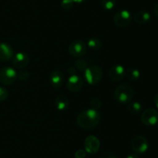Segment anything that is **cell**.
Instances as JSON below:
<instances>
[{
    "mask_svg": "<svg viewBox=\"0 0 158 158\" xmlns=\"http://www.w3.org/2000/svg\"><path fill=\"white\" fill-rule=\"evenodd\" d=\"M157 125H158V124H157Z\"/></svg>",
    "mask_w": 158,
    "mask_h": 158,
    "instance_id": "obj_32",
    "label": "cell"
},
{
    "mask_svg": "<svg viewBox=\"0 0 158 158\" xmlns=\"http://www.w3.org/2000/svg\"><path fill=\"white\" fill-rule=\"evenodd\" d=\"M9 97V92L3 87H0V102H4Z\"/></svg>",
    "mask_w": 158,
    "mask_h": 158,
    "instance_id": "obj_25",
    "label": "cell"
},
{
    "mask_svg": "<svg viewBox=\"0 0 158 158\" xmlns=\"http://www.w3.org/2000/svg\"><path fill=\"white\" fill-rule=\"evenodd\" d=\"M86 156V150H78L76 151L75 154H74V156L75 158H85Z\"/></svg>",
    "mask_w": 158,
    "mask_h": 158,
    "instance_id": "obj_26",
    "label": "cell"
},
{
    "mask_svg": "<svg viewBox=\"0 0 158 158\" xmlns=\"http://www.w3.org/2000/svg\"><path fill=\"white\" fill-rule=\"evenodd\" d=\"M154 104H155L156 105V108H157V109L158 110V93L157 94L155 95V97H154Z\"/></svg>",
    "mask_w": 158,
    "mask_h": 158,
    "instance_id": "obj_28",
    "label": "cell"
},
{
    "mask_svg": "<svg viewBox=\"0 0 158 158\" xmlns=\"http://www.w3.org/2000/svg\"><path fill=\"white\" fill-rule=\"evenodd\" d=\"M125 75L131 81H137L140 77V73L136 68H128L125 70Z\"/></svg>",
    "mask_w": 158,
    "mask_h": 158,
    "instance_id": "obj_18",
    "label": "cell"
},
{
    "mask_svg": "<svg viewBox=\"0 0 158 158\" xmlns=\"http://www.w3.org/2000/svg\"><path fill=\"white\" fill-rule=\"evenodd\" d=\"M17 72L13 68L6 66L0 69V83L3 85H11L16 81Z\"/></svg>",
    "mask_w": 158,
    "mask_h": 158,
    "instance_id": "obj_4",
    "label": "cell"
},
{
    "mask_svg": "<svg viewBox=\"0 0 158 158\" xmlns=\"http://www.w3.org/2000/svg\"><path fill=\"white\" fill-rule=\"evenodd\" d=\"M56 107L60 111H66L69 108V102L67 98L64 95H58L54 101Z\"/></svg>",
    "mask_w": 158,
    "mask_h": 158,
    "instance_id": "obj_16",
    "label": "cell"
},
{
    "mask_svg": "<svg viewBox=\"0 0 158 158\" xmlns=\"http://www.w3.org/2000/svg\"><path fill=\"white\" fill-rule=\"evenodd\" d=\"M84 71L85 79L89 85H97L101 81L102 77H103L102 68L100 67L97 66V65L87 67V68Z\"/></svg>",
    "mask_w": 158,
    "mask_h": 158,
    "instance_id": "obj_3",
    "label": "cell"
},
{
    "mask_svg": "<svg viewBox=\"0 0 158 158\" xmlns=\"http://www.w3.org/2000/svg\"><path fill=\"white\" fill-rule=\"evenodd\" d=\"M49 83L54 88H59L63 85L65 77L63 73L59 70H54L49 74Z\"/></svg>",
    "mask_w": 158,
    "mask_h": 158,
    "instance_id": "obj_13",
    "label": "cell"
},
{
    "mask_svg": "<svg viewBox=\"0 0 158 158\" xmlns=\"http://www.w3.org/2000/svg\"><path fill=\"white\" fill-rule=\"evenodd\" d=\"M73 0H62L61 7L64 9H70L74 6Z\"/></svg>",
    "mask_w": 158,
    "mask_h": 158,
    "instance_id": "obj_23",
    "label": "cell"
},
{
    "mask_svg": "<svg viewBox=\"0 0 158 158\" xmlns=\"http://www.w3.org/2000/svg\"><path fill=\"white\" fill-rule=\"evenodd\" d=\"M75 65L78 69L80 70V71H85V70L87 68V64H86V62H85V60H76Z\"/></svg>",
    "mask_w": 158,
    "mask_h": 158,
    "instance_id": "obj_24",
    "label": "cell"
},
{
    "mask_svg": "<svg viewBox=\"0 0 158 158\" xmlns=\"http://www.w3.org/2000/svg\"><path fill=\"white\" fill-rule=\"evenodd\" d=\"M87 46L89 49L93 50H99L103 46L102 41L97 37H93L90 38L87 42Z\"/></svg>",
    "mask_w": 158,
    "mask_h": 158,
    "instance_id": "obj_19",
    "label": "cell"
},
{
    "mask_svg": "<svg viewBox=\"0 0 158 158\" xmlns=\"http://www.w3.org/2000/svg\"><path fill=\"white\" fill-rule=\"evenodd\" d=\"M85 1H86V0H73V2L75 3H83Z\"/></svg>",
    "mask_w": 158,
    "mask_h": 158,
    "instance_id": "obj_31",
    "label": "cell"
},
{
    "mask_svg": "<svg viewBox=\"0 0 158 158\" xmlns=\"http://www.w3.org/2000/svg\"><path fill=\"white\" fill-rule=\"evenodd\" d=\"M14 56L12 46L5 42L0 43V61H9Z\"/></svg>",
    "mask_w": 158,
    "mask_h": 158,
    "instance_id": "obj_14",
    "label": "cell"
},
{
    "mask_svg": "<svg viewBox=\"0 0 158 158\" xmlns=\"http://www.w3.org/2000/svg\"><path fill=\"white\" fill-rule=\"evenodd\" d=\"M89 106H90V108L97 111L101 106V101L98 98H94L93 99H91L90 102H89Z\"/></svg>",
    "mask_w": 158,
    "mask_h": 158,
    "instance_id": "obj_22",
    "label": "cell"
},
{
    "mask_svg": "<svg viewBox=\"0 0 158 158\" xmlns=\"http://www.w3.org/2000/svg\"><path fill=\"white\" fill-rule=\"evenodd\" d=\"M85 150L86 153L94 154L99 151L100 147V143L98 138L95 136H89L84 141Z\"/></svg>",
    "mask_w": 158,
    "mask_h": 158,
    "instance_id": "obj_10",
    "label": "cell"
},
{
    "mask_svg": "<svg viewBox=\"0 0 158 158\" xmlns=\"http://www.w3.org/2000/svg\"><path fill=\"white\" fill-rule=\"evenodd\" d=\"M140 120L147 126H153L158 124V110L149 108L142 112Z\"/></svg>",
    "mask_w": 158,
    "mask_h": 158,
    "instance_id": "obj_5",
    "label": "cell"
},
{
    "mask_svg": "<svg viewBox=\"0 0 158 158\" xmlns=\"http://www.w3.org/2000/svg\"><path fill=\"white\" fill-rule=\"evenodd\" d=\"M134 95V88L127 84H121L116 88L114 98L120 104L127 105L131 102Z\"/></svg>",
    "mask_w": 158,
    "mask_h": 158,
    "instance_id": "obj_2",
    "label": "cell"
},
{
    "mask_svg": "<svg viewBox=\"0 0 158 158\" xmlns=\"http://www.w3.org/2000/svg\"><path fill=\"white\" fill-rule=\"evenodd\" d=\"M125 68L120 64H114L110 68L108 75L112 81L118 82L125 77Z\"/></svg>",
    "mask_w": 158,
    "mask_h": 158,
    "instance_id": "obj_11",
    "label": "cell"
},
{
    "mask_svg": "<svg viewBox=\"0 0 158 158\" xmlns=\"http://www.w3.org/2000/svg\"><path fill=\"white\" fill-rule=\"evenodd\" d=\"M127 158H140L138 156V155L137 153H132V154H130L127 156Z\"/></svg>",
    "mask_w": 158,
    "mask_h": 158,
    "instance_id": "obj_29",
    "label": "cell"
},
{
    "mask_svg": "<svg viewBox=\"0 0 158 158\" xmlns=\"http://www.w3.org/2000/svg\"><path fill=\"white\" fill-rule=\"evenodd\" d=\"M30 77V74L28 71L25 69H20L19 71L17 72V78L22 81H26Z\"/></svg>",
    "mask_w": 158,
    "mask_h": 158,
    "instance_id": "obj_20",
    "label": "cell"
},
{
    "mask_svg": "<svg viewBox=\"0 0 158 158\" xmlns=\"http://www.w3.org/2000/svg\"><path fill=\"white\" fill-rule=\"evenodd\" d=\"M131 148L137 154H143L148 151L149 143L146 138L141 135H137L131 141Z\"/></svg>",
    "mask_w": 158,
    "mask_h": 158,
    "instance_id": "obj_6",
    "label": "cell"
},
{
    "mask_svg": "<svg viewBox=\"0 0 158 158\" xmlns=\"http://www.w3.org/2000/svg\"><path fill=\"white\" fill-rule=\"evenodd\" d=\"M100 119L101 117L98 111L88 108L79 113L77 118V122L81 128L85 129H92L99 125Z\"/></svg>",
    "mask_w": 158,
    "mask_h": 158,
    "instance_id": "obj_1",
    "label": "cell"
},
{
    "mask_svg": "<svg viewBox=\"0 0 158 158\" xmlns=\"http://www.w3.org/2000/svg\"><path fill=\"white\" fill-rule=\"evenodd\" d=\"M132 15L126 9L120 10L116 12L114 16V23L118 27H126L131 23Z\"/></svg>",
    "mask_w": 158,
    "mask_h": 158,
    "instance_id": "obj_7",
    "label": "cell"
},
{
    "mask_svg": "<svg viewBox=\"0 0 158 158\" xmlns=\"http://www.w3.org/2000/svg\"><path fill=\"white\" fill-rule=\"evenodd\" d=\"M86 51V45L82 40H76L70 43L69 52L73 57H80L85 54Z\"/></svg>",
    "mask_w": 158,
    "mask_h": 158,
    "instance_id": "obj_8",
    "label": "cell"
},
{
    "mask_svg": "<svg viewBox=\"0 0 158 158\" xmlns=\"http://www.w3.org/2000/svg\"><path fill=\"white\" fill-rule=\"evenodd\" d=\"M102 6L106 10H111L114 9L117 3V0H102Z\"/></svg>",
    "mask_w": 158,
    "mask_h": 158,
    "instance_id": "obj_21",
    "label": "cell"
},
{
    "mask_svg": "<svg viewBox=\"0 0 158 158\" xmlns=\"http://www.w3.org/2000/svg\"><path fill=\"white\" fill-rule=\"evenodd\" d=\"M154 13L156 16L158 17V3L156 4L154 7Z\"/></svg>",
    "mask_w": 158,
    "mask_h": 158,
    "instance_id": "obj_27",
    "label": "cell"
},
{
    "mask_svg": "<svg viewBox=\"0 0 158 158\" xmlns=\"http://www.w3.org/2000/svg\"><path fill=\"white\" fill-rule=\"evenodd\" d=\"M12 65L17 69H24L29 63V57L26 52H19L14 54L12 59Z\"/></svg>",
    "mask_w": 158,
    "mask_h": 158,
    "instance_id": "obj_9",
    "label": "cell"
},
{
    "mask_svg": "<svg viewBox=\"0 0 158 158\" xmlns=\"http://www.w3.org/2000/svg\"><path fill=\"white\" fill-rule=\"evenodd\" d=\"M157 158H158V157H157Z\"/></svg>",
    "mask_w": 158,
    "mask_h": 158,
    "instance_id": "obj_33",
    "label": "cell"
},
{
    "mask_svg": "<svg viewBox=\"0 0 158 158\" xmlns=\"http://www.w3.org/2000/svg\"><path fill=\"white\" fill-rule=\"evenodd\" d=\"M103 158H118L117 156H115V155H113V154H110V153H108V154H106L104 156H103Z\"/></svg>",
    "mask_w": 158,
    "mask_h": 158,
    "instance_id": "obj_30",
    "label": "cell"
},
{
    "mask_svg": "<svg viewBox=\"0 0 158 158\" xmlns=\"http://www.w3.org/2000/svg\"><path fill=\"white\" fill-rule=\"evenodd\" d=\"M127 110L133 115H137L143 111V105L139 102H130L127 104Z\"/></svg>",
    "mask_w": 158,
    "mask_h": 158,
    "instance_id": "obj_17",
    "label": "cell"
},
{
    "mask_svg": "<svg viewBox=\"0 0 158 158\" xmlns=\"http://www.w3.org/2000/svg\"><path fill=\"white\" fill-rule=\"evenodd\" d=\"M66 86L71 92H78L83 87V80L80 76L73 74L68 79Z\"/></svg>",
    "mask_w": 158,
    "mask_h": 158,
    "instance_id": "obj_12",
    "label": "cell"
},
{
    "mask_svg": "<svg viewBox=\"0 0 158 158\" xmlns=\"http://www.w3.org/2000/svg\"><path fill=\"white\" fill-rule=\"evenodd\" d=\"M134 21L139 25H144L149 23L151 19V15L149 12L146 10H140L134 15Z\"/></svg>",
    "mask_w": 158,
    "mask_h": 158,
    "instance_id": "obj_15",
    "label": "cell"
}]
</instances>
